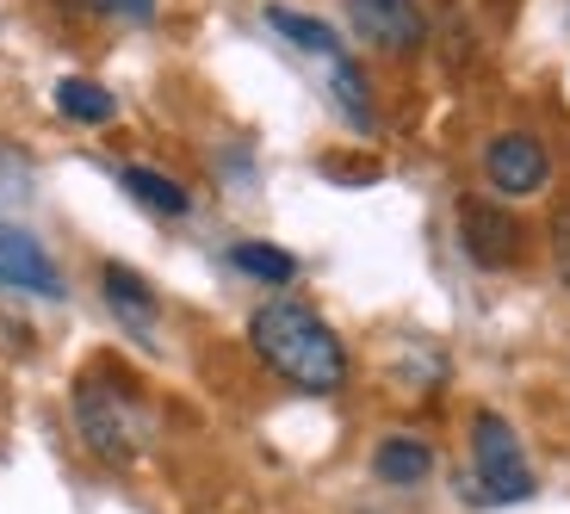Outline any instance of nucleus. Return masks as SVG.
<instances>
[{
    "label": "nucleus",
    "instance_id": "39448f33",
    "mask_svg": "<svg viewBox=\"0 0 570 514\" xmlns=\"http://www.w3.org/2000/svg\"><path fill=\"white\" fill-rule=\"evenodd\" d=\"M484 180L497 199H533L552 180V156L533 130H497L484 144Z\"/></svg>",
    "mask_w": 570,
    "mask_h": 514
},
{
    "label": "nucleus",
    "instance_id": "f257e3e1",
    "mask_svg": "<svg viewBox=\"0 0 570 514\" xmlns=\"http://www.w3.org/2000/svg\"><path fill=\"white\" fill-rule=\"evenodd\" d=\"M248 347H255V359L279 378V385L304 391V397H335V391H347V378H354V359H347L342 335L298 298L261 304V310L248 316Z\"/></svg>",
    "mask_w": 570,
    "mask_h": 514
},
{
    "label": "nucleus",
    "instance_id": "f8f14e48",
    "mask_svg": "<svg viewBox=\"0 0 570 514\" xmlns=\"http://www.w3.org/2000/svg\"><path fill=\"white\" fill-rule=\"evenodd\" d=\"M57 112L69 118V125H112L118 118V93L100 81H87V75H62L57 81Z\"/></svg>",
    "mask_w": 570,
    "mask_h": 514
},
{
    "label": "nucleus",
    "instance_id": "4468645a",
    "mask_svg": "<svg viewBox=\"0 0 570 514\" xmlns=\"http://www.w3.org/2000/svg\"><path fill=\"white\" fill-rule=\"evenodd\" d=\"M229 267H243L261 286H292V279H298V255H285V248H273V243H236L229 248Z\"/></svg>",
    "mask_w": 570,
    "mask_h": 514
},
{
    "label": "nucleus",
    "instance_id": "2eb2a0df",
    "mask_svg": "<svg viewBox=\"0 0 570 514\" xmlns=\"http://www.w3.org/2000/svg\"><path fill=\"white\" fill-rule=\"evenodd\" d=\"M31 186H38V168L19 144H0V205H26Z\"/></svg>",
    "mask_w": 570,
    "mask_h": 514
},
{
    "label": "nucleus",
    "instance_id": "0eeeda50",
    "mask_svg": "<svg viewBox=\"0 0 570 514\" xmlns=\"http://www.w3.org/2000/svg\"><path fill=\"white\" fill-rule=\"evenodd\" d=\"M347 19H354V31L372 50H385V57H415L428 43V13L415 0H347Z\"/></svg>",
    "mask_w": 570,
    "mask_h": 514
},
{
    "label": "nucleus",
    "instance_id": "ddd939ff",
    "mask_svg": "<svg viewBox=\"0 0 570 514\" xmlns=\"http://www.w3.org/2000/svg\"><path fill=\"white\" fill-rule=\"evenodd\" d=\"M328 69V100L342 106V118L354 130H372L379 125V112H372V87H366V69H360L354 57H335V62H323Z\"/></svg>",
    "mask_w": 570,
    "mask_h": 514
},
{
    "label": "nucleus",
    "instance_id": "9d476101",
    "mask_svg": "<svg viewBox=\"0 0 570 514\" xmlns=\"http://www.w3.org/2000/svg\"><path fill=\"white\" fill-rule=\"evenodd\" d=\"M118 186H125V192L142 205V211H156V217H186V211H193V192H186V186L174 180V174L142 168V161L118 168Z\"/></svg>",
    "mask_w": 570,
    "mask_h": 514
},
{
    "label": "nucleus",
    "instance_id": "f03ea898",
    "mask_svg": "<svg viewBox=\"0 0 570 514\" xmlns=\"http://www.w3.org/2000/svg\"><path fill=\"white\" fill-rule=\"evenodd\" d=\"M69 415H75L81 446L100 458V465H112V472L137 465V458L156 446V428H161L156 403L142 397V385L130 372H118L112 359H100V366H87L81 378H75Z\"/></svg>",
    "mask_w": 570,
    "mask_h": 514
},
{
    "label": "nucleus",
    "instance_id": "9b49d317",
    "mask_svg": "<svg viewBox=\"0 0 570 514\" xmlns=\"http://www.w3.org/2000/svg\"><path fill=\"white\" fill-rule=\"evenodd\" d=\"M267 26L279 31L292 50H304V57H316V62H335V57H347V43L335 38V26H323V19H311V13H292V7H267Z\"/></svg>",
    "mask_w": 570,
    "mask_h": 514
},
{
    "label": "nucleus",
    "instance_id": "f3484780",
    "mask_svg": "<svg viewBox=\"0 0 570 514\" xmlns=\"http://www.w3.org/2000/svg\"><path fill=\"white\" fill-rule=\"evenodd\" d=\"M552 243H558V260L570 267V199L552 211Z\"/></svg>",
    "mask_w": 570,
    "mask_h": 514
},
{
    "label": "nucleus",
    "instance_id": "6e6552de",
    "mask_svg": "<svg viewBox=\"0 0 570 514\" xmlns=\"http://www.w3.org/2000/svg\"><path fill=\"white\" fill-rule=\"evenodd\" d=\"M100 291H106V310H112L118 323L137 335V342H156L161 298H156V286H149L137 267H125V260H106V267H100Z\"/></svg>",
    "mask_w": 570,
    "mask_h": 514
},
{
    "label": "nucleus",
    "instance_id": "423d86ee",
    "mask_svg": "<svg viewBox=\"0 0 570 514\" xmlns=\"http://www.w3.org/2000/svg\"><path fill=\"white\" fill-rule=\"evenodd\" d=\"M0 291H31V298H50V304L69 291L62 286V267L50 260V248L31 229L7 224V217H0Z\"/></svg>",
    "mask_w": 570,
    "mask_h": 514
},
{
    "label": "nucleus",
    "instance_id": "1a4fd4ad",
    "mask_svg": "<svg viewBox=\"0 0 570 514\" xmlns=\"http://www.w3.org/2000/svg\"><path fill=\"white\" fill-rule=\"evenodd\" d=\"M372 477L391 490H415L434 477V446L415 441V434H385V441L372 446Z\"/></svg>",
    "mask_w": 570,
    "mask_h": 514
},
{
    "label": "nucleus",
    "instance_id": "7ed1b4c3",
    "mask_svg": "<svg viewBox=\"0 0 570 514\" xmlns=\"http://www.w3.org/2000/svg\"><path fill=\"white\" fill-rule=\"evenodd\" d=\"M471 484H478V502H528L540 490L528 453H521V434L509 428V415L478 409L471 415Z\"/></svg>",
    "mask_w": 570,
    "mask_h": 514
},
{
    "label": "nucleus",
    "instance_id": "dca6fc26",
    "mask_svg": "<svg viewBox=\"0 0 570 514\" xmlns=\"http://www.w3.org/2000/svg\"><path fill=\"white\" fill-rule=\"evenodd\" d=\"M94 13L125 19V26H149L156 19V0H94Z\"/></svg>",
    "mask_w": 570,
    "mask_h": 514
},
{
    "label": "nucleus",
    "instance_id": "20e7f679",
    "mask_svg": "<svg viewBox=\"0 0 570 514\" xmlns=\"http://www.w3.org/2000/svg\"><path fill=\"white\" fill-rule=\"evenodd\" d=\"M459 248H465L471 267L502 273V267H521V255H528V229L514 224L497 199H459Z\"/></svg>",
    "mask_w": 570,
    "mask_h": 514
}]
</instances>
